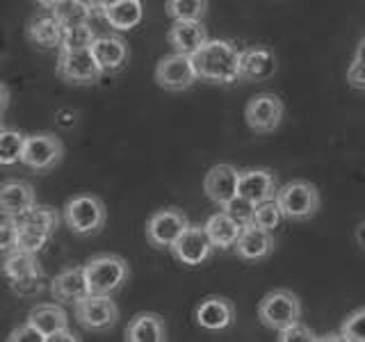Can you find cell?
<instances>
[{
    "instance_id": "6da1fadb",
    "label": "cell",
    "mask_w": 365,
    "mask_h": 342,
    "mask_svg": "<svg viewBox=\"0 0 365 342\" xmlns=\"http://www.w3.org/2000/svg\"><path fill=\"white\" fill-rule=\"evenodd\" d=\"M199 80L212 85H233L240 80L242 51L228 39H210L201 51L192 55Z\"/></svg>"
},
{
    "instance_id": "7a4b0ae2",
    "label": "cell",
    "mask_w": 365,
    "mask_h": 342,
    "mask_svg": "<svg viewBox=\"0 0 365 342\" xmlns=\"http://www.w3.org/2000/svg\"><path fill=\"white\" fill-rule=\"evenodd\" d=\"M91 294H117L130 276V267L117 254H98L85 262Z\"/></svg>"
},
{
    "instance_id": "3957f363",
    "label": "cell",
    "mask_w": 365,
    "mask_h": 342,
    "mask_svg": "<svg viewBox=\"0 0 365 342\" xmlns=\"http://www.w3.org/2000/svg\"><path fill=\"white\" fill-rule=\"evenodd\" d=\"M64 224L76 235H94L98 233L108 219L106 203L96 194H78L64 203Z\"/></svg>"
},
{
    "instance_id": "277c9868",
    "label": "cell",
    "mask_w": 365,
    "mask_h": 342,
    "mask_svg": "<svg viewBox=\"0 0 365 342\" xmlns=\"http://www.w3.org/2000/svg\"><path fill=\"white\" fill-rule=\"evenodd\" d=\"M277 203L285 219L304 222L311 219L319 210V192L313 182L306 180H290L279 187Z\"/></svg>"
},
{
    "instance_id": "5b68a950",
    "label": "cell",
    "mask_w": 365,
    "mask_h": 342,
    "mask_svg": "<svg viewBox=\"0 0 365 342\" xmlns=\"http://www.w3.org/2000/svg\"><path fill=\"white\" fill-rule=\"evenodd\" d=\"M302 317V301L290 290H272L258 304V319L262 326L272 331H281Z\"/></svg>"
},
{
    "instance_id": "8992f818",
    "label": "cell",
    "mask_w": 365,
    "mask_h": 342,
    "mask_svg": "<svg viewBox=\"0 0 365 342\" xmlns=\"http://www.w3.org/2000/svg\"><path fill=\"white\" fill-rule=\"evenodd\" d=\"M55 71L68 85H94L103 76L91 48L85 51H60Z\"/></svg>"
},
{
    "instance_id": "52a82bcc",
    "label": "cell",
    "mask_w": 365,
    "mask_h": 342,
    "mask_svg": "<svg viewBox=\"0 0 365 342\" xmlns=\"http://www.w3.org/2000/svg\"><path fill=\"white\" fill-rule=\"evenodd\" d=\"M73 315L78 324L87 331H108L117 324L119 306L112 296L106 294H87L73 304Z\"/></svg>"
},
{
    "instance_id": "ba28073f",
    "label": "cell",
    "mask_w": 365,
    "mask_h": 342,
    "mask_svg": "<svg viewBox=\"0 0 365 342\" xmlns=\"http://www.w3.org/2000/svg\"><path fill=\"white\" fill-rule=\"evenodd\" d=\"M190 226V219L185 212H180L176 208H165L158 210L148 217L144 235L146 242L155 247V249H171V244L182 235V231Z\"/></svg>"
},
{
    "instance_id": "9c48e42d",
    "label": "cell",
    "mask_w": 365,
    "mask_h": 342,
    "mask_svg": "<svg viewBox=\"0 0 365 342\" xmlns=\"http://www.w3.org/2000/svg\"><path fill=\"white\" fill-rule=\"evenodd\" d=\"M217 247L212 244V239L205 231V226H199V224H190L182 235L176 239L174 244H171V254L174 258L180 262V265H187V267H199L203 265L205 260H210L212 251Z\"/></svg>"
},
{
    "instance_id": "30bf717a",
    "label": "cell",
    "mask_w": 365,
    "mask_h": 342,
    "mask_svg": "<svg viewBox=\"0 0 365 342\" xmlns=\"http://www.w3.org/2000/svg\"><path fill=\"white\" fill-rule=\"evenodd\" d=\"M62 155H64V144L60 137L51 135V133H37V135H30L26 140L21 165H26L32 171L43 174V171L60 165Z\"/></svg>"
},
{
    "instance_id": "8fae6325",
    "label": "cell",
    "mask_w": 365,
    "mask_h": 342,
    "mask_svg": "<svg viewBox=\"0 0 365 342\" xmlns=\"http://www.w3.org/2000/svg\"><path fill=\"white\" fill-rule=\"evenodd\" d=\"M153 76H155V83L167 91L190 89L199 80L197 68H194V62H192V55H182V53L165 55L163 60L158 62Z\"/></svg>"
},
{
    "instance_id": "7c38bea8",
    "label": "cell",
    "mask_w": 365,
    "mask_h": 342,
    "mask_svg": "<svg viewBox=\"0 0 365 342\" xmlns=\"http://www.w3.org/2000/svg\"><path fill=\"white\" fill-rule=\"evenodd\" d=\"M285 105L277 94H256L245 108V121L254 133H272L283 121Z\"/></svg>"
},
{
    "instance_id": "4fadbf2b",
    "label": "cell",
    "mask_w": 365,
    "mask_h": 342,
    "mask_svg": "<svg viewBox=\"0 0 365 342\" xmlns=\"http://www.w3.org/2000/svg\"><path fill=\"white\" fill-rule=\"evenodd\" d=\"M274 231L258 226L256 222H251L242 228L240 239L235 244V254L247 260V262H260L274 254V247H277V239L272 235Z\"/></svg>"
},
{
    "instance_id": "5bb4252c",
    "label": "cell",
    "mask_w": 365,
    "mask_h": 342,
    "mask_svg": "<svg viewBox=\"0 0 365 342\" xmlns=\"http://www.w3.org/2000/svg\"><path fill=\"white\" fill-rule=\"evenodd\" d=\"M237 185H240V169L233 165H215L203 178V192L215 205H224L237 197Z\"/></svg>"
},
{
    "instance_id": "9a60e30c",
    "label": "cell",
    "mask_w": 365,
    "mask_h": 342,
    "mask_svg": "<svg viewBox=\"0 0 365 342\" xmlns=\"http://www.w3.org/2000/svg\"><path fill=\"white\" fill-rule=\"evenodd\" d=\"M64 26H66V16H62L60 11H55V14H39L28 21L26 37L30 43L37 46V48H43V51L60 48Z\"/></svg>"
},
{
    "instance_id": "2e32d148",
    "label": "cell",
    "mask_w": 365,
    "mask_h": 342,
    "mask_svg": "<svg viewBox=\"0 0 365 342\" xmlns=\"http://www.w3.org/2000/svg\"><path fill=\"white\" fill-rule=\"evenodd\" d=\"M197 324L205 331H224L235 324V306L231 299L220 294H210L194 311Z\"/></svg>"
},
{
    "instance_id": "e0dca14e",
    "label": "cell",
    "mask_w": 365,
    "mask_h": 342,
    "mask_svg": "<svg viewBox=\"0 0 365 342\" xmlns=\"http://www.w3.org/2000/svg\"><path fill=\"white\" fill-rule=\"evenodd\" d=\"M237 194L251 199L254 203H262L267 199H277L279 194V180L265 167H249L240 169V185Z\"/></svg>"
},
{
    "instance_id": "ac0fdd59",
    "label": "cell",
    "mask_w": 365,
    "mask_h": 342,
    "mask_svg": "<svg viewBox=\"0 0 365 342\" xmlns=\"http://www.w3.org/2000/svg\"><path fill=\"white\" fill-rule=\"evenodd\" d=\"M51 292L60 304H76L83 299V296L91 294L85 265H73V267L62 269L51 281Z\"/></svg>"
},
{
    "instance_id": "d6986e66",
    "label": "cell",
    "mask_w": 365,
    "mask_h": 342,
    "mask_svg": "<svg viewBox=\"0 0 365 342\" xmlns=\"http://www.w3.org/2000/svg\"><path fill=\"white\" fill-rule=\"evenodd\" d=\"M208 41V30L201 21H174V26L167 30V43L174 53L194 55Z\"/></svg>"
},
{
    "instance_id": "ffe728a7",
    "label": "cell",
    "mask_w": 365,
    "mask_h": 342,
    "mask_svg": "<svg viewBox=\"0 0 365 342\" xmlns=\"http://www.w3.org/2000/svg\"><path fill=\"white\" fill-rule=\"evenodd\" d=\"M91 53H94L98 66L103 68V73H117L125 66L130 57L128 43L119 34H101L91 43Z\"/></svg>"
},
{
    "instance_id": "44dd1931",
    "label": "cell",
    "mask_w": 365,
    "mask_h": 342,
    "mask_svg": "<svg viewBox=\"0 0 365 342\" xmlns=\"http://www.w3.org/2000/svg\"><path fill=\"white\" fill-rule=\"evenodd\" d=\"M277 73V55L262 46H251L242 51V62H240V80L245 83H262Z\"/></svg>"
},
{
    "instance_id": "7402d4cb",
    "label": "cell",
    "mask_w": 365,
    "mask_h": 342,
    "mask_svg": "<svg viewBox=\"0 0 365 342\" xmlns=\"http://www.w3.org/2000/svg\"><path fill=\"white\" fill-rule=\"evenodd\" d=\"M37 205V197L30 182L26 180H5L0 187V208L3 214H23Z\"/></svg>"
},
{
    "instance_id": "603a6c76",
    "label": "cell",
    "mask_w": 365,
    "mask_h": 342,
    "mask_svg": "<svg viewBox=\"0 0 365 342\" xmlns=\"http://www.w3.org/2000/svg\"><path fill=\"white\" fill-rule=\"evenodd\" d=\"M205 231H208L212 244L222 251H228V249H235L237 239H240V233H242V224H240L235 217L228 214L224 208L220 212L210 214L208 219H205Z\"/></svg>"
},
{
    "instance_id": "cb8c5ba5",
    "label": "cell",
    "mask_w": 365,
    "mask_h": 342,
    "mask_svg": "<svg viewBox=\"0 0 365 342\" xmlns=\"http://www.w3.org/2000/svg\"><path fill=\"white\" fill-rule=\"evenodd\" d=\"M103 19L108 21V26L128 32L137 28L144 19V3L142 0H110V5L103 11Z\"/></svg>"
},
{
    "instance_id": "d4e9b609",
    "label": "cell",
    "mask_w": 365,
    "mask_h": 342,
    "mask_svg": "<svg viewBox=\"0 0 365 342\" xmlns=\"http://www.w3.org/2000/svg\"><path fill=\"white\" fill-rule=\"evenodd\" d=\"M128 342H165L167 324L158 313H137L125 326Z\"/></svg>"
},
{
    "instance_id": "484cf974",
    "label": "cell",
    "mask_w": 365,
    "mask_h": 342,
    "mask_svg": "<svg viewBox=\"0 0 365 342\" xmlns=\"http://www.w3.org/2000/svg\"><path fill=\"white\" fill-rule=\"evenodd\" d=\"M28 322L41 331V336L48 340L53 333L68 328V315L60 304H37L28 313Z\"/></svg>"
},
{
    "instance_id": "4316f807",
    "label": "cell",
    "mask_w": 365,
    "mask_h": 342,
    "mask_svg": "<svg viewBox=\"0 0 365 342\" xmlns=\"http://www.w3.org/2000/svg\"><path fill=\"white\" fill-rule=\"evenodd\" d=\"M3 271H5L7 281H21V279L39 276V274H43L39 260H37V254H28V251H19V249L5 256Z\"/></svg>"
},
{
    "instance_id": "83f0119b",
    "label": "cell",
    "mask_w": 365,
    "mask_h": 342,
    "mask_svg": "<svg viewBox=\"0 0 365 342\" xmlns=\"http://www.w3.org/2000/svg\"><path fill=\"white\" fill-rule=\"evenodd\" d=\"M16 222L21 228H30V231L53 235L60 226V214H57L48 205H34L28 212H23L16 217Z\"/></svg>"
},
{
    "instance_id": "f1b7e54d",
    "label": "cell",
    "mask_w": 365,
    "mask_h": 342,
    "mask_svg": "<svg viewBox=\"0 0 365 342\" xmlns=\"http://www.w3.org/2000/svg\"><path fill=\"white\" fill-rule=\"evenodd\" d=\"M94 39H96V32L91 30L89 23H85V21L73 23L66 19L60 51H85V48H91Z\"/></svg>"
},
{
    "instance_id": "f546056e",
    "label": "cell",
    "mask_w": 365,
    "mask_h": 342,
    "mask_svg": "<svg viewBox=\"0 0 365 342\" xmlns=\"http://www.w3.org/2000/svg\"><path fill=\"white\" fill-rule=\"evenodd\" d=\"M26 140L28 137L21 130L3 128V133H0V165L11 167V165L21 162L23 148H26Z\"/></svg>"
},
{
    "instance_id": "4dcf8cb0",
    "label": "cell",
    "mask_w": 365,
    "mask_h": 342,
    "mask_svg": "<svg viewBox=\"0 0 365 342\" xmlns=\"http://www.w3.org/2000/svg\"><path fill=\"white\" fill-rule=\"evenodd\" d=\"M165 11L171 21H201L208 11V0H167Z\"/></svg>"
},
{
    "instance_id": "1f68e13d",
    "label": "cell",
    "mask_w": 365,
    "mask_h": 342,
    "mask_svg": "<svg viewBox=\"0 0 365 342\" xmlns=\"http://www.w3.org/2000/svg\"><path fill=\"white\" fill-rule=\"evenodd\" d=\"M342 342H365V306L351 311L340 324Z\"/></svg>"
},
{
    "instance_id": "d6a6232c",
    "label": "cell",
    "mask_w": 365,
    "mask_h": 342,
    "mask_svg": "<svg viewBox=\"0 0 365 342\" xmlns=\"http://www.w3.org/2000/svg\"><path fill=\"white\" fill-rule=\"evenodd\" d=\"M281 219H285L281 208H279V203L277 199H267V201H262L256 205V217H254V222L262 228H267V231H277Z\"/></svg>"
},
{
    "instance_id": "836d02e7",
    "label": "cell",
    "mask_w": 365,
    "mask_h": 342,
    "mask_svg": "<svg viewBox=\"0 0 365 342\" xmlns=\"http://www.w3.org/2000/svg\"><path fill=\"white\" fill-rule=\"evenodd\" d=\"M256 205L258 203H254L251 199H247V197H242V194H237V197H233L231 201H228L226 205H224V210L231 214V217H235V219L242 224V226H247V224H251L254 222V217H256Z\"/></svg>"
},
{
    "instance_id": "e575fe53",
    "label": "cell",
    "mask_w": 365,
    "mask_h": 342,
    "mask_svg": "<svg viewBox=\"0 0 365 342\" xmlns=\"http://www.w3.org/2000/svg\"><path fill=\"white\" fill-rule=\"evenodd\" d=\"M21 233V226L14 214H3V226H0V249L3 254H11L16 249V239Z\"/></svg>"
},
{
    "instance_id": "d590c367",
    "label": "cell",
    "mask_w": 365,
    "mask_h": 342,
    "mask_svg": "<svg viewBox=\"0 0 365 342\" xmlns=\"http://www.w3.org/2000/svg\"><path fill=\"white\" fill-rule=\"evenodd\" d=\"M48 239H51V235H46V233L30 231V228H21L19 239H16V249L28 251V254H39V251L48 244Z\"/></svg>"
},
{
    "instance_id": "8d00e7d4",
    "label": "cell",
    "mask_w": 365,
    "mask_h": 342,
    "mask_svg": "<svg viewBox=\"0 0 365 342\" xmlns=\"http://www.w3.org/2000/svg\"><path fill=\"white\" fill-rule=\"evenodd\" d=\"M277 333H279L277 336L279 342H315L317 340V336L313 333V331L302 322H294L290 326L277 331Z\"/></svg>"
},
{
    "instance_id": "74e56055",
    "label": "cell",
    "mask_w": 365,
    "mask_h": 342,
    "mask_svg": "<svg viewBox=\"0 0 365 342\" xmlns=\"http://www.w3.org/2000/svg\"><path fill=\"white\" fill-rule=\"evenodd\" d=\"M347 85L354 89L365 91V55H354V60L347 68Z\"/></svg>"
},
{
    "instance_id": "f35d334b",
    "label": "cell",
    "mask_w": 365,
    "mask_h": 342,
    "mask_svg": "<svg viewBox=\"0 0 365 342\" xmlns=\"http://www.w3.org/2000/svg\"><path fill=\"white\" fill-rule=\"evenodd\" d=\"M11 290L16 294H23V296H30V294H37L43 290V274L39 276H28V279H21V281H9Z\"/></svg>"
},
{
    "instance_id": "ab89813d",
    "label": "cell",
    "mask_w": 365,
    "mask_h": 342,
    "mask_svg": "<svg viewBox=\"0 0 365 342\" xmlns=\"http://www.w3.org/2000/svg\"><path fill=\"white\" fill-rule=\"evenodd\" d=\"M71 5L85 16H103L110 0H71Z\"/></svg>"
},
{
    "instance_id": "60d3db41",
    "label": "cell",
    "mask_w": 365,
    "mask_h": 342,
    "mask_svg": "<svg viewBox=\"0 0 365 342\" xmlns=\"http://www.w3.org/2000/svg\"><path fill=\"white\" fill-rule=\"evenodd\" d=\"M16 340H28V342H46V338L41 336L39 328H34L30 322H26L23 326L14 328L11 333L7 336V342H16Z\"/></svg>"
},
{
    "instance_id": "b9f144b4",
    "label": "cell",
    "mask_w": 365,
    "mask_h": 342,
    "mask_svg": "<svg viewBox=\"0 0 365 342\" xmlns=\"http://www.w3.org/2000/svg\"><path fill=\"white\" fill-rule=\"evenodd\" d=\"M78 342L80 338L76 333H71V328H62V331H57V333H53L46 342Z\"/></svg>"
},
{
    "instance_id": "7bdbcfd3",
    "label": "cell",
    "mask_w": 365,
    "mask_h": 342,
    "mask_svg": "<svg viewBox=\"0 0 365 342\" xmlns=\"http://www.w3.org/2000/svg\"><path fill=\"white\" fill-rule=\"evenodd\" d=\"M37 3L43 9H51V11H60L64 5H71V0H37Z\"/></svg>"
},
{
    "instance_id": "ee69618b",
    "label": "cell",
    "mask_w": 365,
    "mask_h": 342,
    "mask_svg": "<svg viewBox=\"0 0 365 342\" xmlns=\"http://www.w3.org/2000/svg\"><path fill=\"white\" fill-rule=\"evenodd\" d=\"M354 239H356V244L365 251V219L356 226V231H354Z\"/></svg>"
},
{
    "instance_id": "f6af8a7d",
    "label": "cell",
    "mask_w": 365,
    "mask_h": 342,
    "mask_svg": "<svg viewBox=\"0 0 365 342\" xmlns=\"http://www.w3.org/2000/svg\"><path fill=\"white\" fill-rule=\"evenodd\" d=\"M7 105H9V89L7 85H3V110H7Z\"/></svg>"
},
{
    "instance_id": "bcb514c9",
    "label": "cell",
    "mask_w": 365,
    "mask_h": 342,
    "mask_svg": "<svg viewBox=\"0 0 365 342\" xmlns=\"http://www.w3.org/2000/svg\"><path fill=\"white\" fill-rule=\"evenodd\" d=\"M356 53H359V55H365V37L359 41V46H356Z\"/></svg>"
}]
</instances>
